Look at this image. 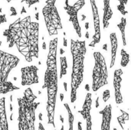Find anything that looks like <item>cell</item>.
Here are the masks:
<instances>
[{"instance_id":"obj_1","label":"cell","mask_w":131,"mask_h":130,"mask_svg":"<svg viewBox=\"0 0 131 130\" xmlns=\"http://www.w3.org/2000/svg\"><path fill=\"white\" fill-rule=\"evenodd\" d=\"M2 35L9 48L16 46L28 63L39 57V23L31 21V15L21 17L10 24Z\"/></svg>"},{"instance_id":"obj_2","label":"cell","mask_w":131,"mask_h":130,"mask_svg":"<svg viewBox=\"0 0 131 130\" xmlns=\"http://www.w3.org/2000/svg\"><path fill=\"white\" fill-rule=\"evenodd\" d=\"M58 38H54L49 42L48 54L46 61V70L44 75V85L42 89L47 90L48 100L46 110L48 113V124L51 125L54 128V111L56 105V98L58 93V68H57V53H58Z\"/></svg>"},{"instance_id":"obj_3","label":"cell","mask_w":131,"mask_h":130,"mask_svg":"<svg viewBox=\"0 0 131 130\" xmlns=\"http://www.w3.org/2000/svg\"><path fill=\"white\" fill-rule=\"evenodd\" d=\"M71 53L72 55V72L71 75V103L77 100V92L84 80V59L87 53L86 41L71 39Z\"/></svg>"},{"instance_id":"obj_4","label":"cell","mask_w":131,"mask_h":130,"mask_svg":"<svg viewBox=\"0 0 131 130\" xmlns=\"http://www.w3.org/2000/svg\"><path fill=\"white\" fill-rule=\"evenodd\" d=\"M37 96L30 87L24 91L22 97L18 98V130H35V111L40 105V102H35Z\"/></svg>"},{"instance_id":"obj_5","label":"cell","mask_w":131,"mask_h":130,"mask_svg":"<svg viewBox=\"0 0 131 130\" xmlns=\"http://www.w3.org/2000/svg\"><path fill=\"white\" fill-rule=\"evenodd\" d=\"M19 61L18 57L0 50V94H6L20 89L8 80L11 71L18 66Z\"/></svg>"},{"instance_id":"obj_6","label":"cell","mask_w":131,"mask_h":130,"mask_svg":"<svg viewBox=\"0 0 131 130\" xmlns=\"http://www.w3.org/2000/svg\"><path fill=\"white\" fill-rule=\"evenodd\" d=\"M93 57L94 64L92 71V90L97 92L108 84V70L105 58L101 52L94 51Z\"/></svg>"},{"instance_id":"obj_7","label":"cell","mask_w":131,"mask_h":130,"mask_svg":"<svg viewBox=\"0 0 131 130\" xmlns=\"http://www.w3.org/2000/svg\"><path fill=\"white\" fill-rule=\"evenodd\" d=\"M56 2L57 0H47L42 8L44 21L50 36L57 35L58 31L63 28L61 17L56 7Z\"/></svg>"},{"instance_id":"obj_8","label":"cell","mask_w":131,"mask_h":130,"mask_svg":"<svg viewBox=\"0 0 131 130\" xmlns=\"http://www.w3.org/2000/svg\"><path fill=\"white\" fill-rule=\"evenodd\" d=\"M65 5L64 7V9L66 11L68 15L69 16V21L72 24L73 28L78 34V38L82 37V31L81 28L79 24L78 21V11L84 6L85 5V0H78L74 5L69 4V0H64Z\"/></svg>"},{"instance_id":"obj_9","label":"cell","mask_w":131,"mask_h":130,"mask_svg":"<svg viewBox=\"0 0 131 130\" xmlns=\"http://www.w3.org/2000/svg\"><path fill=\"white\" fill-rule=\"evenodd\" d=\"M92 16H93V24H94V35L92 41L88 44L89 47L94 48L96 44H99L101 40V20L99 16L98 8L97 5L96 0H90Z\"/></svg>"},{"instance_id":"obj_10","label":"cell","mask_w":131,"mask_h":130,"mask_svg":"<svg viewBox=\"0 0 131 130\" xmlns=\"http://www.w3.org/2000/svg\"><path fill=\"white\" fill-rule=\"evenodd\" d=\"M38 68L35 65L26 66L21 68V86H30L38 84L39 79L38 75Z\"/></svg>"},{"instance_id":"obj_11","label":"cell","mask_w":131,"mask_h":130,"mask_svg":"<svg viewBox=\"0 0 131 130\" xmlns=\"http://www.w3.org/2000/svg\"><path fill=\"white\" fill-rule=\"evenodd\" d=\"M124 72L121 68L117 69L114 70V95H115V100L117 105L123 103V96L121 93V83H122V75Z\"/></svg>"},{"instance_id":"obj_12","label":"cell","mask_w":131,"mask_h":130,"mask_svg":"<svg viewBox=\"0 0 131 130\" xmlns=\"http://www.w3.org/2000/svg\"><path fill=\"white\" fill-rule=\"evenodd\" d=\"M102 115L101 130H111V123L112 119V106L108 104L105 106L104 110L99 112Z\"/></svg>"},{"instance_id":"obj_13","label":"cell","mask_w":131,"mask_h":130,"mask_svg":"<svg viewBox=\"0 0 131 130\" xmlns=\"http://www.w3.org/2000/svg\"><path fill=\"white\" fill-rule=\"evenodd\" d=\"M103 11V28L106 29L109 27L110 21L114 15V12L111 7V0H104Z\"/></svg>"},{"instance_id":"obj_14","label":"cell","mask_w":131,"mask_h":130,"mask_svg":"<svg viewBox=\"0 0 131 130\" xmlns=\"http://www.w3.org/2000/svg\"><path fill=\"white\" fill-rule=\"evenodd\" d=\"M110 41H111V64L110 68H113L115 64L116 57H117V52L118 48V42H117V36L115 32H112L110 34Z\"/></svg>"},{"instance_id":"obj_15","label":"cell","mask_w":131,"mask_h":130,"mask_svg":"<svg viewBox=\"0 0 131 130\" xmlns=\"http://www.w3.org/2000/svg\"><path fill=\"white\" fill-rule=\"evenodd\" d=\"M0 130H8L5 111V97L0 98Z\"/></svg>"},{"instance_id":"obj_16","label":"cell","mask_w":131,"mask_h":130,"mask_svg":"<svg viewBox=\"0 0 131 130\" xmlns=\"http://www.w3.org/2000/svg\"><path fill=\"white\" fill-rule=\"evenodd\" d=\"M91 106H92V94L89 92H88L82 110H79L78 113L81 114L82 117L84 119L87 116L91 115Z\"/></svg>"},{"instance_id":"obj_17","label":"cell","mask_w":131,"mask_h":130,"mask_svg":"<svg viewBox=\"0 0 131 130\" xmlns=\"http://www.w3.org/2000/svg\"><path fill=\"white\" fill-rule=\"evenodd\" d=\"M117 28L121 32L122 36V41H123V45L127 46V41H126V34H125V29L127 26V19L124 17H122L121 18V21L117 24Z\"/></svg>"},{"instance_id":"obj_18","label":"cell","mask_w":131,"mask_h":130,"mask_svg":"<svg viewBox=\"0 0 131 130\" xmlns=\"http://www.w3.org/2000/svg\"><path fill=\"white\" fill-rule=\"evenodd\" d=\"M60 64H61V70H60L59 78L62 79L63 77L67 74V70H68V61H67V57L65 56L61 55L60 57Z\"/></svg>"},{"instance_id":"obj_19","label":"cell","mask_w":131,"mask_h":130,"mask_svg":"<svg viewBox=\"0 0 131 130\" xmlns=\"http://www.w3.org/2000/svg\"><path fill=\"white\" fill-rule=\"evenodd\" d=\"M64 107H65L67 112H68V125L69 128L68 130H74V116L70 108V106L68 103H64Z\"/></svg>"},{"instance_id":"obj_20","label":"cell","mask_w":131,"mask_h":130,"mask_svg":"<svg viewBox=\"0 0 131 130\" xmlns=\"http://www.w3.org/2000/svg\"><path fill=\"white\" fill-rule=\"evenodd\" d=\"M121 65L122 67H126L128 65L129 62H130V54L124 49H121Z\"/></svg>"},{"instance_id":"obj_21","label":"cell","mask_w":131,"mask_h":130,"mask_svg":"<svg viewBox=\"0 0 131 130\" xmlns=\"http://www.w3.org/2000/svg\"><path fill=\"white\" fill-rule=\"evenodd\" d=\"M121 112L122 113V115L117 117V122L119 123V124H120L121 127L122 128V129H124V125L126 124V121L129 120V114L127 112H125V111H124L122 110H121Z\"/></svg>"},{"instance_id":"obj_22","label":"cell","mask_w":131,"mask_h":130,"mask_svg":"<svg viewBox=\"0 0 131 130\" xmlns=\"http://www.w3.org/2000/svg\"><path fill=\"white\" fill-rule=\"evenodd\" d=\"M119 4L117 6V10L123 15H126L128 11L126 10V5L128 3V0H118Z\"/></svg>"},{"instance_id":"obj_23","label":"cell","mask_w":131,"mask_h":130,"mask_svg":"<svg viewBox=\"0 0 131 130\" xmlns=\"http://www.w3.org/2000/svg\"><path fill=\"white\" fill-rule=\"evenodd\" d=\"M84 120H86V130H92V120L91 115L87 116Z\"/></svg>"},{"instance_id":"obj_24","label":"cell","mask_w":131,"mask_h":130,"mask_svg":"<svg viewBox=\"0 0 131 130\" xmlns=\"http://www.w3.org/2000/svg\"><path fill=\"white\" fill-rule=\"evenodd\" d=\"M41 0H21V3H25L28 8H30L31 5H35V4H37V3H39Z\"/></svg>"},{"instance_id":"obj_25","label":"cell","mask_w":131,"mask_h":130,"mask_svg":"<svg viewBox=\"0 0 131 130\" xmlns=\"http://www.w3.org/2000/svg\"><path fill=\"white\" fill-rule=\"evenodd\" d=\"M111 97V92L109 90H105L103 93V100L104 103H107Z\"/></svg>"},{"instance_id":"obj_26","label":"cell","mask_w":131,"mask_h":130,"mask_svg":"<svg viewBox=\"0 0 131 130\" xmlns=\"http://www.w3.org/2000/svg\"><path fill=\"white\" fill-rule=\"evenodd\" d=\"M7 22V18H6V15L5 14H1L0 15V25Z\"/></svg>"},{"instance_id":"obj_27","label":"cell","mask_w":131,"mask_h":130,"mask_svg":"<svg viewBox=\"0 0 131 130\" xmlns=\"http://www.w3.org/2000/svg\"><path fill=\"white\" fill-rule=\"evenodd\" d=\"M9 10H10V11H11V15H10V16H15V15H17V11H16V9L15 8V7H13V6L10 7Z\"/></svg>"},{"instance_id":"obj_28","label":"cell","mask_w":131,"mask_h":130,"mask_svg":"<svg viewBox=\"0 0 131 130\" xmlns=\"http://www.w3.org/2000/svg\"><path fill=\"white\" fill-rule=\"evenodd\" d=\"M63 45L64 47H67L68 46V40H67V38L65 37L63 38Z\"/></svg>"},{"instance_id":"obj_29","label":"cell","mask_w":131,"mask_h":130,"mask_svg":"<svg viewBox=\"0 0 131 130\" xmlns=\"http://www.w3.org/2000/svg\"><path fill=\"white\" fill-rule=\"evenodd\" d=\"M38 130H45V127L43 126V125L41 122L38 123Z\"/></svg>"},{"instance_id":"obj_30","label":"cell","mask_w":131,"mask_h":130,"mask_svg":"<svg viewBox=\"0 0 131 130\" xmlns=\"http://www.w3.org/2000/svg\"><path fill=\"white\" fill-rule=\"evenodd\" d=\"M99 106H100V104H99V97H97L96 101H95V107L96 108H98Z\"/></svg>"},{"instance_id":"obj_31","label":"cell","mask_w":131,"mask_h":130,"mask_svg":"<svg viewBox=\"0 0 131 130\" xmlns=\"http://www.w3.org/2000/svg\"><path fill=\"white\" fill-rule=\"evenodd\" d=\"M78 130H83L82 129V123L81 122L78 123Z\"/></svg>"},{"instance_id":"obj_32","label":"cell","mask_w":131,"mask_h":130,"mask_svg":"<svg viewBox=\"0 0 131 130\" xmlns=\"http://www.w3.org/2000/svg\"><path fill=\"white\" fill-rule=\"evenodd\" d=\"M63 85H64V91L67 92L68 91V84L66 82H64L63 83Z\"/></svg>"},{"instance_id":"obj_33","label":"cell","mask_w":131,"mask_h":130,"mask_svg":"<svg viewBox=\"0 0 131 130\" xmlns=\"http://www.w3.org/2000/svg\"><path fill=\"white\" fill-rule=\"evenodd\" d=\"M85 90H86L88 92H89V90H90V86H89L88 84H87L85 85Z\"/></svg>"},{"instance_id":"obj_34","label":"cell","mask_w":131,"mask_h":130,"mask_svg":"<svg viewBox=\"0 0 131 130\" xmlns=\"http://www.w3.org/2000/svg\"><path fill=\"white\" fill-rule=\"evenodd\" d=\"M102 48H103V50H104V51H107V44H104L103 45Z\"/></svg>"},{"instance_id":"obj_35","label":"cell","mask_w":131,"mask_h":130,"mask_svg":"<svg viewBox=\"0 0 131 130\" xmlns=\"http://www.w3.org/2000/svg\"><path fill=\"white\" fill-rule=\"evenodd\" d=\"M64 94H63L62 93H60V100H61V102L64 100Z\"/></svg>"},{"instance_id":"obj_36","label":"cell","mask_w":131,"mask_h":130,"mask_svg":"<svg viewBox=\"0 0 131 130\" xmlns=\"http://www.w3.org/2000/svg\"><path fill=\"white\" fill-rule=\"evenodd\" d=\"M23 13H27V11H26V10H25V7H22L21 11V14H23Z\"/></svg>"},{"instance_id":"obj_37","label":"cell","mask_w":131,"mask_h":130,"mask_svg":"<svg viewBox=\"0 0 131 130\" xmlns=\"http://www.w3.org/2000/svg\"><path fill=\"white\" fill-rule=\"evenodd\" d=\"M89 38H90L89 33H88V31H86V33H85V38L86 39H89Z\"/></svg>"},{"instance_id":"obj_38","label":"cell","mask_w":131,"mask_h":130,"mask_svg":"<svg viewBox=\"0 0 131 130\" xmlns=\"http://www.w3.org/2000/svg\"><path fill=\"white\" fill-rule=\"evenodd\" d=\"M38 119H39L40 121H42V113H39V114H38Z\"/></svg>"},{"instance_id":"obj_39","label":"cell","mask_w":131,"mask_h":130,"mask_svg":"<svg viewBox=\"0 0 131 130\" xmlns=\"http://www.w3.org/2000/svg\"><path fill=\"white\" fill-rule=\"evenodd\" d=\"M88 28H89V22H86V23H85V29L88 31Z\"/></svg>"},{"instance_id":"obj_40","label":"cell","mask_w":131,"mask_h":130,"mask_svg":"<svg viewBox=\"0 0 131 130\" xmlns=\"http://www.w3.org/2000/svg\"><path fill=\"white\" fill-rule=\"evenodd\" d=\"M81 18H82V19H81L82 21H84V20L86 19V15H84V14H83V15H81Z\"/></svg>"},{"instance_id":"obj_41","label":"cell","mask_w":131,"mask_h":130,"mask_svg":"<svg viewBox=\"0 0 131 130\" xmlns=\"http://www.w3.org/2000/svg\"><path fill=\"white\" fill-rule=\"evenodd\" d=\"M60 120H61V123H62V124H64V118L62 117V116H61V115H60Z\"/></svg>"},{"instance_id":"obj_42","label":"cell","mask_w":131,"mask_h":130,"mask_svg":"<svg viewBox=\"0 0 131 130\" xmlns=\"http://www.w3.org/2000/svg\"><path fill=\"white\" fill-rule=\"evenodd\" d=\"M64 53V51L62 48H61V49H60V54H61V55H63Z\"/></svg>"},{"instance_id":"obj_43","label":"cell","mask_w":131,"mask_h":130,"mask_svg":"<svg viewBox=\"0 0 131 130\" xmlns=\"http://www.w3.org/2000/svg\"><path fill=\"white\" fill-rule=\"evenodd\" d=\"M9 110H10L11 112H12V110H13V107H12V103L9 104Z\"/></svg>"},{"instance_id":"obj_44","label":"cell","mask_w":131,"mask_h":130,"mask_svg":"<svg viewBox=\"0 0 131 130\" xmlns=\"http://www.w3.org/2000/svg\"><path fill=\"white\" fill-rule=\"evenodd\" d=\"M38 15H39V13H38V12L35 13V18H36V20H38V19H39V18H38Z\"/></svg>"},{"instance_id":"obj_45","label":"cell","mask_w":131,"mask_h":130,"mask_svg":"<svg viewBox=\"0 0 131 130\" xmlns=\"http://www.w3.org/2000/svg\"><path fill=\"white\" fill-rule=\"evenodd\" d=\"M42 48H43V50H45V49H46V44H45V42H44V43H43Z\"/></svg>"},{"instance_id":"obj_46","label":"cell","mask_w":131,"mask_h":130,"mask_svg":"<svg viewBox=\"0 0 131 130\" xmlns=\"http://www.w3.org/2000/svg\"><path fill=\"white\" fill-rule=\"evenodd\" d=\"M12 117H13V113H11V115H10V120L11 121H12Z\"/></svg>"},{"instance_id":"obj_47","label":"cell","mask_w":131,"mask_h":130,"mask_svg":"<svg viewBox=\"0 0 131 130\" xmlns=\"http://www.w3.org/2000/svg\"><path fill=\"white\" fill-rule=\"evenodd\" d=\"M10 101H11V102H12V95H11V96H10Z\"/></svg>"},{"instance_id":"obj_48","label":"cell","mask_w":131,"mask_h":130,"mask_svg":"<svg viewBox=\"0 0 131 130\" xmlns=\"http://www.w3.org/2000/svg\"><path fill=\"white\" fill-rule=\"evenodd\" d=\"M12 1H13V0H6V2H7L8 3H10V2H11Z\"/></svg>"},{"instance_id":"obj_49","label":"cell","mask_w":131,"mask_h":130,"mask_svg":"<svg viewBox=\"0 0 131 130\" xmlns=\"http://www.w3.org/2000/svg\"><path fill=\"white\" fill-rule=\"evenodd\" d=\"M61 130H64V125L62 124V126H61Z\"/></svg>"},{"instance_id":"obj_50","label":"cell","mask_w":131,"mask_h":130,"mask_svg":"<svg viewBox=\"0 0 131 130\" xmlns=\"http://www.w3.org/2000/svg\"><path fill=\"white\" fill-rule=\"evenodd\" d=\"M114 130H117V129L116 128H114Z\"/></svg>"},{"instance_id":"obj_51","label":"cell","mask_w":131,"mask_h":130,"mask_svg":"<svg viewBox=\"0 0 131 130\" xmlns=\"http://www.w3.org/2000/svg\"><path fill=\"white\" fill-rule=\"evenodd\" d=\"M54 130H56V129H54Z\"/></svg>"}]
</instances>
